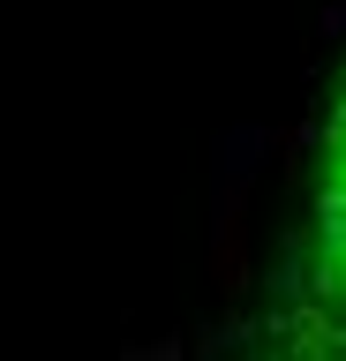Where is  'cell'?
<instances>
[{
  "label": "cell",
  "instance_id": "cell-1",
  "mask_svg": "<svg viewBox=\"0 0 346 361\" xmlns=\"http://www.w3.org/2000/svg\"><path fill=\"white\" fill-rule=\"evenodd\" d=\"M278 361H346V98L331 121L323 151V188H316V241L301 271V301L286 316Z\"/></svg>",
  "mask_w": 346,
  "mask_h": 361
}]
</instances>
